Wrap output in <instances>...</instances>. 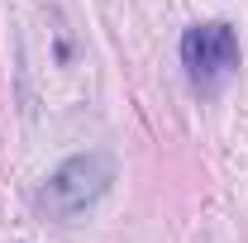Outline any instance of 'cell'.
Wrapping results in <instances>:
<instances>
[{
    "instance_id": "6da1fadb",
    "label": "cell",
    "mask_w": 248,
    "mask_h": 243,
    "mask_svg": "<svg viewBox=\"0 0 248 243\" xmlns=\"http://www.w3.org/2000/svg\"><path fill=\"white\" fill-rule=\"evenodd\" d=\"M110 182H115L110 152H81V157H67L58 172L43 182L38 205L53 214V219H77L81 210H91L95 200L110 191Z\"/></svg>"
},
{
    "instance_id": "7a4b0ae2",
    "label": "cell",
    "mask_w": 248,
    "mask_h": 243,
    "mask_svg": "<svg viewBox=\"0 0 248 243\" xmlns=\"http://www.w3.org/2000/svg\"><path fill=\"white\" fill-rule=\"evenodd\" d=\"M182 67L191 86L215 95L234 72H239V38L229 24H191L182 33Z\"/></svg>"
}]
</instances>
